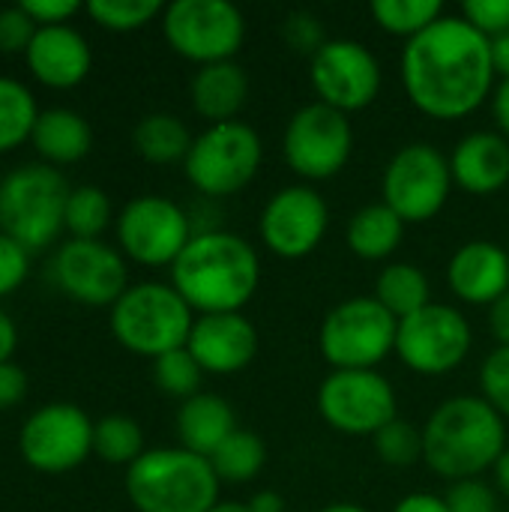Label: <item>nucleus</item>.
<instances>
[{"label": "nucleus", "instance_id": "nucleus-1", "mask_svg": "<svg viewBox=\"0 0 509 512\" xmlns=\"http://www.w3.org/2000/svg\"><path fill=\"white\" fill-rule=\"evenodd\" d=\"M399 78L411 105L432 120H462L483 108L498 87L489 39L462 15H444L408 39Z\"/></svg>", "mask_w": 509, "mask_h": 512}, {"label": "nucleus", "instance_id": "nucleus-2", "mask_svg": "<svg viewBox=\"0 0 509 512\" xmlns=\"http://www.w3.org/2000/svg\"><path fill=\"white\" fill-rule=\"evenodd\" d=\"M171 285L195 315L243 312L261 285V258L234 231H198L171 264Z\"/></svg>", "mask_w": 509, "mask_h": 512}, {"label": "nucleus", "instance_id": "nucleus-3", "mask_svg": "<svg viewBox=\"0 0 509 512\" xmlns=\"http://www.w3.org/2000/svg\"><path fill=\"white\" fill-rule=\"evenodd\" d=\"M507 447V420L471 393L444 399L423 426V462L450 483L483 477Z\"/></svg>", "mask_w": 509, "mask_h": 512}, {"label": "nucleus", "instance_id": "nucleus-4", "mask_svg": "<svg viewBox=\"0 0 509 512\" xmlns=\"http://www.w3.org/2000/svg\"><path fill=\"white\" fill-rule=\"evenodd\" d=\"M123 486L138 512H210L222 489L210 459L183 447L147 450L126 468Z\"/></svg>", "mask_w": 509, "mask_h": 512}, {"label": "nucleus", "instance_id": "nucleus-5", "mask_svg": "<svg viewBox=\"0 0 509 512\" xmlns=\"http://www.w3.org/2000/svg\"><path fill=\"white\" fill-rule=\"evenodd\" d=\"M69 192L66 177L45 162H27L9 171L0 180V234L27 252L48 249L66 231Z\"/></svg>", "mask_w": 509, "mask_h": 512}, {"label": "nucleus", "instance_id": "nucleus-6", "mask_svg": "<svg viewBox=\"0 0 509 512\" xmlns=\"http://www.w3.org/2000/svg\"><path fill=\"white\" fill-rule=\"evenodd\" d=\"M192 306L177 294L171 282H138L111 306V336L138 357H162L186 348L192 324Z\"/></svg>", "mask_w": 509, "mask_h": 512}, {"label": "nucleus", "instance_id": "nucleus-7", "mask_svg": "<svg viewBox=\"0 0 509 512\" xmlns=\"http://www.w3.org/2000/svg\"><path fill=\"white\" fill-rule=\"evenodd\" d=\"M399 318L375 297H348L336 303L318 330V351L333 369H378L396 354Z\"/></svg>", "mask_w": 509, "mask_h": 512}, {"label": "nucleus", "instance_id": "nucleus-8", "mask_svg": "<svg viewBox=\"0 0 509 512\" xmlns=\"http://www.w3.org/2000/svg\"><path fill=\"white\" fill-rule=\"evenodd\" d=\"M264 162L261 135L243 123H216L195 135L192 150L183 162L186 180L204 198H231L243 192Z\"/></svg>", "mask_w": 509, "mask_h": 512}, {"label": "nucleus", "instance_id": "nucleus-9", "mask_svg": "<svg viewBox=\"0 0 509 512\" xmlns=\"http://www.w3.org/2000/svg\"><path fill=\"white\" fill-rule=\"evenodd\" d=\"M450 156L429 141H411L393 153L381 177V201L405 222H432L453 192Z\"/></svg>", "mask_w": 509, "mask_h": 512}, {"label": "nucleus", "instance_id": "nucleus-10", "mask_svg": "<svg viewBox=\"0 0 509 512\" xmlns=\"http://www.w3.org/2000/svg\"><path fill=\"white\" fill-rule=\"evenodd\" d=\"M159 21L171 51L198 66L234 60L246 39V15L231 0H174Z\"/></svg>", "mask_w": 509, "mask_h": 512}, {"label": "nucleus", "instance_id": "nucleus-11", "mask_svg": "<svg viewBox=\"0 0 509 512\" xmlns=\"http://www.w3.org/2000/svg\"><path fill=\"white\" fill-rule=\"evenodd\" d=\"M315 408L348 438H375L399 417L396 390L378 369H333L315 393Z\"/></svg>", "mask_w": 509, "mask_h": 512}, {"label": "nucleus", "instance_id": "nucleus-12", "mask_svg": "<svg viewBox=\"0 0 509 512\" xmlns=\"http://www.w3.org/2000/svg\"><path fill=\"white\" fill-rule=\"evenodd\" d=\"M354 153V126L348 114L324 105L309 102L291 114L282 132V159L285 165L309 180L321 183L345 171Z\"/></svg>", "mask_w": 509, "mask_h": 512}, {"label": "nucleus", "instance_id": "nucleus-13", "mask_svg": "<svg viewBox=\"0 0 509 512\" xmlns=\"http://www.w3.org/2000/svg\"><path fill=\"white\" fill-rule=\"evenodd\" d=\"M471 348V321L450 303H429L426 309L399 321L396 357L414 375H450L468 360Z\"/></svg>", "mask_w": 509, "mask_h": 512}, {"label": "nucleus", "instance_id": "nucleus-14", "mask_svg": "<svg viewBox=\"0 0 509 512\" xmlns=\"http://www.w3.org/2000/svg\"><path fill=\"white\" fill-rule=\"evenodd\" d=\"M123 255L141 267H171L195 237L192 216L171 198L138 195L114 219Z\"/></svg>", "mask_w": 509, "mask_h": 512}, {"label": "nucleus", "instance_id": "nucleus-15", "mask_svg": "<svg viewBox=\"0 0 509 512\" xmlns=\"http://www.w3.org/2000/svg\"><path fill=\"white\" fill-rule=\"evenodd\" d=\"M309 81L318 102L354 114L381 96L384 69L375 51L360 39H327L309 57Z\"/></svg>", "mask_w": 509, "mask_h": 512}, {"label": "nucleus", "instance_id": "nucleus-16", "mask_svg": "<svg viewBox=\"0 0 509 512\" xmlns=\"http://www.w3.org/2000/svg\"><path fill=\"white\" fill-rule=\"evenodd\" d=\"M93 420L72 402H48L18 432L21 459L42 474H66L93 456Z\"/></svg>", "mask_w": 509, "mask_h": 512}, {"label": "nucleus", "instance_id": "nucleus-17", "mask_svg": "<svg viewBox=\"0 0 509 512\" xmlns=\"http://www.w3.org/2000/svg\"><path fill=\"white\" fill-rule=\"evenodd\" d=\"M330 228V207L324 195L309 183H291L270 195L258 216L261 243L285 261L312 255Z\"/></svg>", "mask_w": 509, "mask_h": 512}, {"label": "nucleus", "instance_id": "nucleus-18", "mask_svg": "<svg viewBox=\"0 0 509 512\" xmlns=\"http://www.w3.org/2000/svg\"><path fill=\"white\" fill-rule=\"evenodd\" d=\"M54 285L84 306H114L129 288V270L102 240H66L51 261Z\"/></svg>", "mask_w": 509, "mask_h": 512}, {"label": "nucleus", "instance_id": "nucleus-19", "mask_svg": "<svg viewBox=\"0 0 509 512\" xmlns=\"http://www.w3.org/2000/svg\"><path fill=\"white\" fill-rule=\"evenodd\" d=\"M186 348L204 375H237L258 357V330L243 312L198 315Z\"/></svg>", "mask_w": 509, "mask_h": 512}, {"label": "nucleus", "instance_id": "nucleus-20", "mask_svg": "<svg viewBox=\"0 0 509 512\" xmlns=\"http://www.w3.org/2000/svg\"><path fill=\"white\" fill-rule=\"evenodd\" d=\"M447 288L465 306H492L509 291V249L468 240L447 261Z\"/></svg>", "mask_w": 509, "mask_h": 512}, {"label": "nucleus", "instance_id": "nucleus-21", "mask_svg": "<svg viewBox=\"0 0 509 512\" xmlns=\"http://www.w3.org/2000/svg\"><path fill=\"white\" fill-rule=\"evenodd\" d=\"M24 63L39 84L51 90H69L90 75L93 51L72 24L39 27L24 51Z\"/></svg>", "mask_w": 509, "mask_h": 512}, {"label": "nucleus", "instance_id": "nucleus-22", "mask_svg": "<svg viewBox=\"0 0 509 512\" xmlns=\"http://www.w3.org/2000/svg\"><path fill=\"white\" fill-rule=\"evenodd\" d=\"M453 183L477 198L498 195L509 186V141L495 129L468 132L450 153Z\"/></svg>", "mask_w": 509, "mask_h": 512}, {"label": "nucleus", "instance_id": "nucleus-23", "mask_svg": "<svg viewBox=\"0 0 509 512\" xmlns=\"http://www.w3.org/2000/svg\"><path fill=\"white\" fill-rule=\"evenodd\" d=\"M189 99L198 117L207 126L231 123L246 108L249 99V75L237 60H222L210 66H198L189 84Z\"/></svg>", "mask_w": 509, "mask_h": 512}, {"label": "nucleus", "instance_id": "nucleus-24", "mask_svg": "<svg viewBox=\"0 0 509 512\" xmlns=\"http://www.w3.org/2000/svg\"><path fill=\"white\" fill-rule=\"evenodd\" d=\"M237 429L240 426H237L231 402L216 393H198L180 402L177 438H180V447L189 453L210 459Z\"/></svg>", "mask_w": 509, "mask_h": 512}, {"label": "nucleus", "instance_id": "nucleus-25", "mask_svg": "<svg viewBox=\"0 0 509 512\" xmlns=\"http://www.w3.org/2000/svg\"><path fill=\"white\" fill-rule=\"evenodd\" d=\"M30 144L42 156L45 165H51V168L72 165V162H78V159H84L90 153L93 129L72 108H45L36 117Z\"/></svg>", "mask_w": 509, "mask_h": 512}, {"label": "nucleus", "instance_id": "nucleus-26", "mask_svg": "<svg viewBox=\"0 0 509 512\" xmlns=\"http://www.w3.org/2000/svg\"><path fill=\"white\" fill-rule=\"evenodd\" d=\"M405 222L384 204H366L354 210L345 228V243L360 261H387L405 240Z\"/></svg>", "mask_w": 509, "mask_h": 512}, {"label": "nucleus", "instance_id": "nucleus-27", "mask_svg": "<svg viewBox=\"0 0 509 512\" xmlns=\"http://www.w3.org/2000/svg\"><path fill=\"white\" fill-rule=\"evenodd\" d=\"M192 141L195 135L189 132V126L168 111L144 114L132 129V147L150 165H183L192 150Z\"/></svg>", "mask_w": 509, "mask_h": 512}, {"label": "nucleus", "instance_id": "nucleus-28", "mask_svg": "<svg viewBox=\"0 0 509 512\" xmlns=\"http://www.w3.org/2000/svg\"><path fill=\"white\" fill-rule=\"evenodd\" d=\"M390 315H396L399 321L426 309L432 300V282L429 276L411 264V261H393L387 267H381L378 279H375V294H372Z\"/></svg>", "mask_w": 509, "mask_h": 512}, {"label": "nucleus", "instance_id": "nucleus-29", "mask_svg": "<svg viewBox=\"0 0 509 512\" xmlns=\"http://www.w3.org/2000/svg\"><path fill=\"white\" fill-rule=\"evenodd\" d=\"M210 465L219 477V483L243 486L252 483L267 468V444L252 429H237L213 456Z\"/></svg>", "mask_w": 509, "mask_h": 512}, {"label": "nucleus", "instance_id": "nucleus-30", "mask_svg": "<svg viewBox=\"0 0 509 512\" xmlns=\"http://www.w3.org/2000/svg\"><path fill=\"white\" fill-rule=\"evenodd\" d=\"M39 108L27 84L0 75V153L30 141Z\"/></svg>", "mask_w": 509, "mask_h": 512}, {"label": "nucleus", "instance_id": "nucleus-31", "mask_svg": "<svg viewBox=\"0 0 509 512\" xmlns=\"http://www.w3.org/2000/svg\"><path fill=\"white\" fill-rule=\"evenodd\" d=\"M375 24L399 39H414L429 30L438 18H444L441 0H372L369 6Z\"/></svg>", "mask_w": 509, "mask_h": 512}, {"label": "nucleus", "instance_id": "nucleus-32", "mask_svg": "<svg viewBox=\"0 0 509 512\" xmlns=\"http://www.w3.org/2000/svg\"><path fill=\"white\" fill-rule=\"evenodd\" d=\"M147 453L144 432L132 417L108 414L93 426V456L105 465H135Z\"/></svg>", "mask_w": 509, "mask_h": 512}, {"label": "nucleus", "instance_id": "nucleus-33", "mask_svg": "<svg viewBox=\"0 0 509 512\" xmlns=\"http://www.w3.org/2000/svg\"><path fill=\"white\" fill-rule=\"evenodd\" d=\"M111 219H114V210H111V198L105 195V189L84 183L69 192L66 231L72 234V240H99L105 228L111 225Z\"/></svg>", "mask_w": 509, "mask_h": 512}, {"label": "nucleus", "instance_id": "nucleus-34", "mask_svg": "<svg viewBox=\"0 0 509 512\" xmlns=\"http://www.w3.org/2000/svg\"><path fill=\"white\" fill-rule=\"evenodd\" d=\"M84 12L111 33H132L162 18L165 3L159 0H90Z\"/></svg>", "mask_w": 509, "mask_h": 512}, {"label": "nucleus", "instance_id": "nucleus-35", "mask_svg": "<svg viewBox=\"0 0 509 512\" xmlns=\"http://www.w3.org/2000/svg\"><path fill=\"white\" fill-rule=\"evenodd\" d=\"M153 381L165 396L186 402L201 393L204 369L195 363L189 348H177L153 360Z\"/></svg>", "mask_w": 509, "mask_h": 512}, {"label": "nucleus", "instance_id": "nucleus-36", "mask_svg": "<svg viewBox=\"0 0 509 512\" xmlns=\"http://www.w3.org/2000/svg\"><path fill=\"white\" fill-rule=\"evenodd\" d=\"M375 453L390 468H411L423 462V426H414L402 417H396L390 426H384L375 438Z\"/></svg>", "mask_w": 509, "mask_h": 512}, {"label": "nucleus", "instance_id": "nucleus-37", "mask_svg": "<svg viewBox=\"0 0 509 512\" xmlns=\"http://www.w3.org/2000/svg\"><path fill=\"white\" fill-rule=\"evenodd\" d=\"M480 396L509 420V345H498L480 366Z\"/></svg>", "mask_w": 509, "mask_h": 512}, {"label": "nucleus", "instance_id": "nucleus-38", "mask_svg": "<svg viewBox=\"0 0 509 512\" xmlns=\"http://www.w3.org/2000/svg\"><path fill=\"white\" fill-rule=\"evenodd\" d=\"M444 498L450 504V512H501L498 489L492 483H486L483 477L453 483Z\"/></svg>", "mask_w": 509, "mask_h": 512}, {"label": "nucleus", "instance_id": "nucleus-39", "mask_svg": "<svg viewBox=\"0 0 509 512\" xmlns=\"http://www.w3.org/2000/svg\"><path fill=\"white\" fill-rule=\"evenodd\" d=\"M471 27H477L486 39L509 33V0H468L459 12Z\"/></svg>", "mask_w": 509, "mask_h": 512}, {"label": "nucleus", "instance_id": "nucleus-40", "mask_svg": "<svg viewBox=\"0 0 509 512\" xmlns=\"http://www.w3.org/2000/svg\"><path fill=\"white\" fill-rule=\"evenodd\" d=\"M36 30L39 27L18 3L3 6L0 9V54H24L30 48Z\"/></svg>", "mask_w": 509, "mask_h": 512}, {"label": "nucleus", "instance_id": "nucleus-41", "mask_svg": "<svg viewBox=\"0 0 509 512\" xmlns=\"http://www.w3.org/2000/svg\"><path fill=\"white\" fill-rule=\"evenodd\" d=\"M282 33H285V42H288L294 51L309 54V57H312V54L327 42L321 18H318V15H312V12H306V9L291 12V15L285 18V24H282Z\"/></svg>", "mask_w": 509, "mask_h": 512}, {"label": "nucleus", "instance_id": "nucleus-42", "mask_svg": "<svg viewBox=\"0 0 509 512\" xmlns=\"http://www.w3.org/2000/svg\"><path fill=\"white\" fill-rule=\"evenodd\" d=\"M30 273V252L12 237L0 234V297L15 294Z\"/></svg>", "mask_w": 509, "mask_h": 512}, {"label": "nucleus", "instance_id": "nucleus-43", "mask_svg": "<svg viewBox=\"0 0 509 512\" xmlns=\"http://www.w3.org/2000/svg\"><path fill=\"white\" fill-rule=\"evenodd\" d=\"M36 27H57V24H69L72 15H78L84 6L78 0H24L18 3Z\"/></svg>", "mask_w": 509, "mask_h": 512}, {"label": "nucleus", "instance_id": "nucleus-44", "mask_svg": "<svg viewBox=\"0 0 509 512\" xmlns=\"http://www.w3.org/2000/svg\"><path fill=\"white\" fill-rule=\"evenodd\" d=\"M27 396V375L21 366L15 363H3L0 366V411L21 405Z\"/></svg>", "mask_w": 509, "mask_h": 512}, {"label": "nucleus", "instance_id": "nucleus-45", "mask_svg": "<svg viewBox=\"0 0 509 512\" xmlns=\"http://www.w3.org/2000/svg\"><path fill=\"white\" fill-rule=\"evenodd\" d=\"M393 512H450V504H447V498H441L435 492H411V495L399 498Z\"/></svg>", "mask_w": 509, "mask_h": 512}, {"label": "nucleus", "instance_id": "nucleus-46", "mask_svg": "<svg viewBox=\"0 0 509 512\" xmlns=\"http://www.w3.org/2000/svg\"><path fill=\"white\" fill-rule=\"evenodd\" d=\"M489 330L498 345H509V291L489 306Z\"/></svg>", "mask_w": 509, "mask_h": 512}, {"label": "nucleus", "instance_id": "nucleus-47", "mask_svg": "<svg viewBox=\"0 0 509 512\" xmlns=\"http://www.w3.org/2000/svg\"><path fill=\"white\" fill-rule=\"evenodd\" d=\"M492 117H495L498 132L509 141V78L498 81V87L492 93Z\"/></svg>", "mask_w": 509, "mask_h": 512}, {"label": "nucleus", "instance_id": "nucleus-48", "mask_svg": "<svg viewBox=\"0 0 509 512\" xmlns=\"http://www.w3.org/2000/svg\"><path fill=\"white\" fill-rule=\"evenodd\" d=\"M15 348H18V327H15V321L9 318V312L0 309V366H3V363H12Z\"/></svg>", "mask_w": 509, "mask_h": 512}, {"label": "nucleus", "instance_id": "nucleus-49", "mask_svg": "<svg viewBox=\"0 0 509 512\" xmlns=\"http://www.w3.org/2000/svg\"><path fill=\"white\" fill-rule=\"evenodd\" d=\"M489 45H492V66H495V75H498V81H507L509 78V33L489 39Z\"/></svg>", "mask_w": 509, "mask_h": 512}, {"label": "nucleus", "instance_id": "nucleus-50", "mask_svg": "<svg viewBox=\"0 0 509 512\" xmlns=\"http://www.w3.org/2000/svg\"><path fill=\"white\" fill-rule=\"evenodd\" d=\"M246 507L252 512H285V498L273 489H264V492H255Z\"/></svg>", "mask_w": 509, "mask_h": 512}, {"label": "nucleus", "instance_id": "nucleus-51", "mask_svg": "<svg viewBox=\"0 0 509 512\" xmlns=\"http://www.w3.org/2000/svg\"><path fill=\"white\" fill-rule=\"evenodd\" d=\"M492 486L498 489L501 498H507L509 501V447L507 453L495 462V468H492Z\"/></svg>", "mask_w": 509, "mask_h": 512}, {"label": "nucleus", "instance_id": "nucleus-52", "mask_svg": "<svg viewBox=\"0 0 509 512\" xmlns=\"http://www.w3.org/2000/svg\"><path fill=\"white\" fill-rule=\"evenodd\" d=\"M318 512H369V510H366V507H360V504H354V501H336V504L321 507Z\"/></svg>", "mask_w": 509, "mask_h": 512}, {"label": "nucleus", "instance_id": "nucleus-53", "mask_svg": "<svg viewBox=\"0 0 509 512\" xmlns=\"http://www.w3.org/2000/svg\"><path fill=\"white\" fill-rule=\"evenodd\" d=\"M210 512H252L246 504H240V501H219L216 507Z\"/></svg>", "mask_w": 509, "mask_h": 512}]
</instances>
